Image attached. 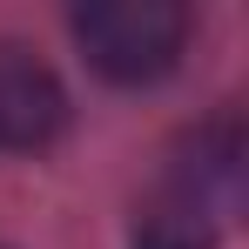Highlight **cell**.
Returning <instances> with one entry per match:
<instances>
[{
  "label": "cell",
  "mask_w": 249,
  "mask_h": 249,
  "mask_svg": "<svg viewBox=\"0 0 249 249\" xmlns=\"http://www.w3.org/2000/svg\"><path fill=\"white\" fill-rule=\"evenodd\" d=\"M74 41L108 81H162L182 61L189 14L175 0H94L74 7Z\"/></svg>",
  "instance_id": "cell-1"
},
{
  "label": "cell",
  "mask_w": 249,
  "mask_h": 249,
  "mask_svg": "<svg viewBox=\"0 0 249 249\" xmlns=\"http://www.w3.org/2000/svg\"><path fill=\"white\" fill-rule=\"evenodd\" d=\"M68 122V94L54 81V68L34 61L20 41H0V155L47 148Z\"/></svg>",
  "instance_id": "cell-2"
},
{
  "label": "cell",
  "mask_w": 249,
  "mask_h": 249,
  "mask_svg": "<svg viewBox=\"0 0 249 249\" xmlns=\"http://www.w3.org/2000/svg\"><path fill=\"white\" fill-rule=\"evenodd\" d=\"M135 249H202V243H196L189 229H175V222H155V229H148Z\"/></svg>",
  "instance_id": "cell-3"
}]
</instances>
